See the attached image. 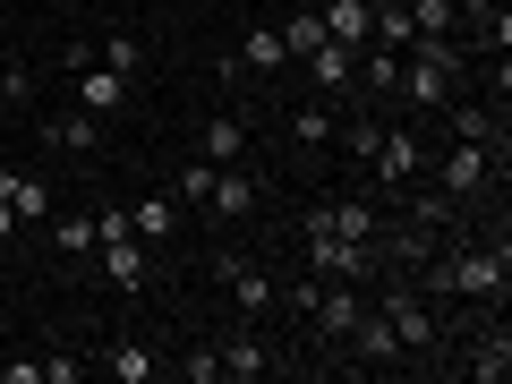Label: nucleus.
I'll use <instances>...</instances> for the list:
<instances>
[{"label":"nucleus","mask_w":512,"mask_h":384,"mask_svg":"<svg viewBox=\"0 0 512 384\" xmlns=\"http://www.w3.org/2000/svg\"><path fill=\"white\" fill-rule=\"evenodd\" d=\"M461 69H470V52H461L453 35H410L402 43V77H393V103H410L427 120V111H444L461 94Z\"/></svg>","instance_id":"f257e3e1"},{"label":"nucleus","mask_w":512,"mask_h":384,"mask_svg":"<svg viewBox=\"0 0 512 384\" xmlns=\"http://www.w3.org/2000/svg\"><path fill=\"white\" fill-rule=\"evenodd\" d=\"M427 291L504 308V299H512V248H504V231H495V239H470V248H453V256H436V265H427Z\"/></svg>","instance_id":"f03ea898"},{"label":"nucleus","mask_w":512,"mask_h":384,"mask_svg":"<svg viewBox=\"0 0 512 384\" xmlns=\"http://www.w3.org/2000/svg\"><path fill=\"white\" fill-rule=\"evenodd\" d=\"M419 180H436L453 205H478V197H495V180H504V146H444V154H427V171Z\"/></svg>","instance_id":"7ed1b4c3"},{"label":"nucleus","mask_w":512,"mask_h":384,"mask_svg":"<svg viewBox=\"0 0 512 384\" xmlns=\"http://www.w3.org/2000/svg\"><path fill=\"white\" fill-rule=\"evenodd\" d=\"M427 171V137L410 120H393V128H376V154H367V180L384 188V197H402L410 180Z\"/></svg>","instance_id":"20e7f679"},{"label":"nucleus","mask_w":512,"mask_h":384,"mask_svg":"<svg viewBox=\"0 0 512 384\" xmlns=\"http://www.w3.org/2000/svg\"><path fill=\"white\" fill-rule=\"evenodd\" d=\"M367 299L384 308V325H393V342H402V350H436V308L419 299V282H410V274H393L384 291H367Z\"/></svg>","instance_id":"39448f33"},{"label":"nucleus","mask_w":512,"mask_h":384,"mask_svg":"<svg viewBox=\"0 0 512 384\" xmlns=\"http://www.w3.org/2000/svg\"><path fill=\"white\" fill-rule=\"evenodd\" d=\"M308 239V274L316 282H376V239H333V231H299Z\"/></svg>","instance_id":"423d86ee"},{"label":"nucleus","mask_w":512,"mask_h":384,"mask_svg":"<svg viewBox=\"0 0 512 384\" xmlns=\"http://www.w3.org/2000/svg\"><path fill=\"white\" fill-rule=\"evenodd\" d=\"M214 282L231 291V308L248 316V325H256V316H274V308H282V282L265 274V265H248V256H214Z\"/></svg>","instance_id":"0eeeda50"},{"label":"nucleus","mask_w":512,"mask_h":384,"mask_svg":"<svg viewBox=\"0 0 512 384\" xmlns=\"http://www.w3.org/2000/svg\"><path fill=\"white\" fill-rule=\"evenodd\" d=\"M299 231H333V239H384V205L376 197H333V205H308Z\"/></svg>","instance_id":"6e6552de"},{"label":"nucleus","mask_w":512,"mask_h":384,"mask_svg":"<svg viewBox=\"0 0 512 384\" xmlns=\"http://www.w3.org/2000/svg\"><path fill=\"white\" fill-rule=\"evenodd\" d=\"M444 128H453L461 146H504V94H453Z\"/></svg>","instance_id":"1a4fd4ad"},{"label":"nucleus","mask_w":512,"mask_h":384,"mask_svg":"<svg viewBox=\"0 0 512 384\" xmlns=\"http://www.w3.org/2000/svg\"><path fill=\"white\" fill-rule=\"evenodd\" d=\"M453 18H461V52L504 60V43H512V9L504 0H453Z\"/></svg>","instance_id":"9d476101"},{"label":"nucleus","mask_w":512,"mask_h":384,"mask_svg":"<svg viewBox=\"0 0 512 384\" xmlns=\"http://www.w3.org/2000/svg\"><path fill=\"white\" fill-rule=\"evenodd\" d=\"M282 69H291L282 26H248V35H239V52L222 60V86H239V77H282Z\"/></svg>","instance_id":"9b49d317"},{"label":"nucleus","mask_w":512,"mask_h":384,"mask_svg":"<svg viewBox=\"0 0 512 384\" xmlns=\"http://www.w3.org/2000/svg\"><path fill=\"white\" fill-rule=\"evenodd\" d=\"M359 308H367V282H316V299H308L316 342H342V333L359 325Z\"/></svg>","instance_id":"f8f14e48"},{"label":"nucleus","mask_w":512,"mask_h":384,"mask_svg":"<svg viewBox=\"0 0 512 384\" xmlns=\"http://www.w3.org/2000/svg\"><path fill=\"white\" fill-rule=\"evenodd\" d=\"M69 69H77V103H86L94 120H120V111H128V77H111L103 60H86L77 43H69Z\"/></svg>","instance_id":"ddd939ff"},{"label":"nucleus","mask_w":512,"mask_h":384,"mask_svg":"<svg viewBox=\"0 0 512 384\" xmlns=\"http://www.w3.org/2000/svg\"><path fill=\"white\" fill-rule=\"evenodd\" d=\"M256 205H265V180H256L248 163H222V171H214V197H205V214H214V222H248Z\"/></svg>","instance_id":"4468645a"},{"label":"nucleus","mask_w":512,"mask_h":384,"mask_svg":"<svg viewBox=\"0 0 512 384\" xmlns=\"http://www.w3.org/2000/svg\"><path fill=\"white\" fill-rule=\"evenodd\" d=\"M214 367H222V376H239V384H248V376H274V342L239 325V333H222V342H214Z\"/></svg>","instance_id":"2eb2a0df"},{"label":"nucleus","mask_w":512,"mask_h":384,"mask_svg":"<svg viewBox=\"0 0 512 384\" xmlns=\"http://www.w3.org/2000/svg\"><path fill=\"white\" fill-rule=\"evenodd\" d=\"M180 197H171V188H146V197H137V205H128V231H137V239H146V248H163V239H180Z\"/></svg>","instance_id":"dca6fc26"},{"label":"nucleus","mask_w":512,"mask_h":384,"mask_svg":"<svg viewBox=\"0 0 512 384\" xmlns=\"http://www.w3.org/2000/svg\"><path fill=\"white\" fill-rule=\"evenodd\" d=\"M342 342L359 350V367H402V342H393V325H384V308H376V299L359 308V325H350Z\"/></svg>","instance_id":"f3484780"},{"label":"nucleus","mask_w":512,"mask_h":384,"mask_svg":"<svg viewBox=\"0 0 512 384\" xmlns=\"http://www.w3.org/2000/svg\"><path fill=\"white\" fill-rule=\"evenodd\" d=\"M299 69H308V86H316V94H359V86H350V77H359V52H350V43H333V35L316 43Z\"/></svg>","instance_id":"a211bd4d"},{"label":"nucleus","mask_w":512,"mask_h":384,"mask_svg":"<svg viewBox=\"0 0 512 384\" xmlns=\"http://www.w3.org/2000/svg\"><path fill=\"white\" fill-rule=\"evenodd\" d=\"M146 239H137V231H120V239H94V265H103V274L111 282H120V291H137V282H146Z\"/></svg>","instance_id":"6ab92c4d"},{"label":"nucleus","mask_w":512,"mask_h":384,"mask_svg":"<svg viewBox=\"0 0 512 384\" xmlns=\"http://www.w3.org/2000/svg\"><path fill=\"white\" fill-rule=\"evenodd\" d=\"M316 26H325L333 43H350V52H359V43L376 35V0H316Z\"/></svg>","instance_id":"aec40b11"},{"label":"nucleus","mask_w":512,"mask_h":384,"mask_svg":"<svg viewBox=\"0 0 512 384\" xmlns=\"http://www.w3.org/2000/svg\"><path fill=\"white\" fill-rule=\"evenodd\" d=\"M103 128H111V120H94V111L77 103V111H60V120H43V146H60V154H103Z\"/></svg>","instance_id":"412c9836"},{"label":"nucleus","mask_w":512,"mask_h":384,"mask_svg":"<svg viewBox=\"0 0 512 384\" xmlns=\"http://www.w3.org/2000/svg\"><path fill=\"white\" fill-rule=\"evenodd\" d=\"M0 197H9L18 222H52V180L43 171H0Z\"/></svg>","instance_id":"4be33fe9"},{"label":"nucleus","mask_w":512,"mask_h":384,"mask_svg":"<svg viewBox=\"0 0 512 384\" xmlns=\"http://www.w3.org/2000/svg\"><path fill=\"white\" fill-rule=\"evenodd\" d=\"M504 376H512V333H504V308H495V325L470 350V384H504Z\"/></svg>","instance_id":"5701e85b"},{"label":"nucleus","mask_w":512,"mask_h":384,"mask_svg":"<svg viewBox=\"0 0 512 384\" xmlns=\"http://www.w3.org/2000/svg\"><path fill=\"white\" fill-rule=\"evenodd\" d=\"M94 367H103L111 384H146V376H163V359H154L146 342H103V359H94Z\"/></svg>","instance_id":"b1692460"},{"label":"nucleus","mask_w":512,"mask_h":384,"mask_svg":"<svg viewBox=\"0 0 512 384\" xmlns=\"http://www.w3.org/2000/svg\"><path fill=\"white\" fill-rule=\"evenodd\" d=\"M197 154H205V163H239V154H248V120H231V111H214V120L197 128Z\"/></svg>","instance_id":"393cba45"},{"label":"nucleus","mask_w":512,"mask_h":384,"mask_svg":"<svg viewBox=\"0 0 512 384\" xmlns=\"http://www.w3.org/2000/svg\"><path fill=\"white\" fill-rule=\"evenodd\" d=\"M94 60H103L111 77H128V86H137V77H146V43H137V35H120V26H111V35L94 43Z\"/></svg>","instance_id":"a878e982"},{"label":"nucleus","mask_w":512,"mask_h":384,"mask_svg":"<svg viewBox=\"0 0 512 384\" xmlns=\"http://www.w3.org/2000/svg\"><path fill=\"white\" fill-rule=\"evenodd\" d=\"M214 171H222V163H205V154H188V163H180V180H171L180 214H205V197H214Z\"/></svg>","instance_id":"bb28decb"},{"label":"nucleus","mask_w":512,"mask_h":384,"mask_svg":"<svg viewBox=\"0 0 512 384\" xmlns=\"http://www.w3.org/2000/svg\"><path fill=\"white\" fill-rule=\"evenodd\" d=\"M402 9H410V35H453V43H461L453 0H402Z\"/></svg>","instance_id":"cd10ccee"},{"label":"nucleus","mask_w":512,"mask_h":384,"mask_svg":"<svg viewBox=\"0 0 512 384\" xmlns=\"http://www.w3.org/2000/svg\"><path fill=\"white\" fill-rule=\"evenodd\" d=\"M52 248L69 256V265H86V256H94V214H69V222H52Z\"/></svg>","instance_id":"c85d7f7f"},{"label":"nucleus","mask_w":512,"mask_h":384,"mask_svg":"<svg viewBox=\"0 0 512 384\" xmlns=\"http://www.w3.org/2000/svg\"><path fill=\"white\" fill-rule=\"evenodd\" d=\"M316 43H325V26H316V9H291V18H282V52H291V60H308Z\"/></svg>","instance_id":"c756f323"},{"label":"nucleus","mask_w":512,"mask_h":384,"mask_svg":"<svg viewBox=\"0 0 512 384\" xmlns=\"http://www.w3.org/2000/svg\"><path fill=\"white\" fill-rule=\"evenodd\" d=\"M376 128L384 120H333V146H342L350 163H367V154H376Z\"/></svg>","instance_id":"7c9ffc66"},{"label":"nucleus","mask_w":512,"mask_h":384,"mask_svg":"<svg viewBox=\"0 0 512 384\" xmlns=\"http://www.w3.org/2000/svg\"><path fill=\"white\" fill-rule=\"evenodd\" d=\"M291 137H299V146H333V111L325 103H299L291 111Z\"/></svg>","instance_id":"2f4dec72"},{"label":"nucleus","mask_w":512,"mask_h":384,"mask_svg":"<svg viewBox=\"0 0 512 384\" xmlns=\"http://www.w3.org/2000/svg\"><path fill=\"white\" fill-rule=\"evenodd\" d=\"M0 384H43V359H0Z\"/></svg>","instance_id":"473e14b6"},{"label":"nucleus","mask_w":512,"mask_h":384,"mask_svg":"<svg viewBox=\"0 0 512 384\" xmlns=\"http://www.w3.org/2000/svg\"><path fill=\"white\" fill-rule=\"evenodd\" d=\"M26 94H35V86H26V69H0V103H26Z\"/></svg>","instance_id":"72a5a7b5"},{"label":"nucleus","mask_w":512,"mask_h":384,"mask_svg":"<svg viewBox=\"0 0 512 384\" xmlns=\"http://www.w3.org/2000/svg\"><path fill=\"white\" fill-rule=\"evenodd\" d=\"M18 231H26V222L9 214V197H0V248H9V239H18Z\"/></svg>","instance_id":"f704fd0d"},{"label":"nucleus","mask_w":512,"mask_h":384,"mask_svg":"<svg viewBox=\"0 0 512 384\" xmlns=\"http://www.w3.org/2000/svg\"><path fill=\"white\" fill-rule=\"evenodd\" d=\"M52 9H86V0H52Z\"/></svg>","instance_id":"c9c22d12"}]
</instances>
